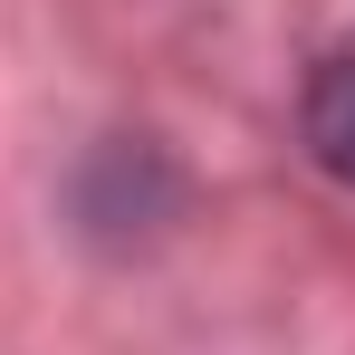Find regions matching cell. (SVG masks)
I'll list each match as a JSON object with an SVG mask.
<instances>
[{"label": "cell", "instance_id": "6da1fadb", "mask_svg": "<svg viewBox=\"0 0 355 355\" xmlns=\"http://www.w3.org/2000/svg\"><path fill=\"white\" fill-rule=\"evenodd\" d=\"M297 125H307V154H317V164H327L336 182H355V39L317 58V77H307V106H297Z\"/></svg>", "mask_w": 355, "mask_h": 355}]
</instances>
